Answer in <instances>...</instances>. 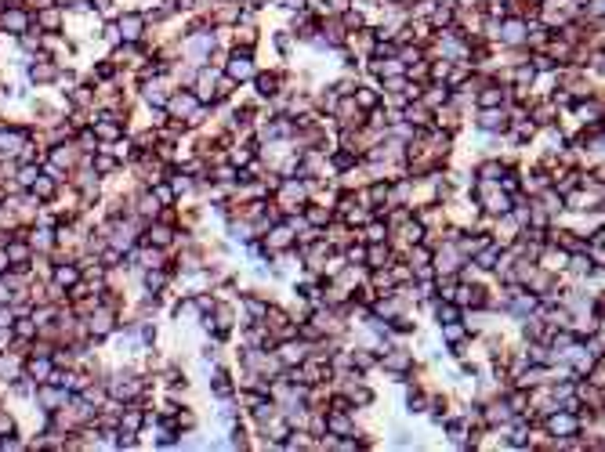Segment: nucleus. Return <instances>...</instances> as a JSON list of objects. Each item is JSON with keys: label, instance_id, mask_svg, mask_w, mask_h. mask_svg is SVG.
I'll list each match as a JSON object with an SVG mask.
<instances>
[{"label": "nucleus", "instance_id": "nucleus-19", "mask_svg": "<svg viewBox=\"0 0 605 452\" xmlns=\"http://www.w3.org/2000/svg\"><path fill=\"white\" fill-rule=\"evenodd\" d=\"M327 431H330V434H337V438H348L351 431H356V423H351L345 413H330V420H327Z\"/></svg>", "mask_w": 605, "mask_h": 452}, {"label": "nucleus", "instance_id": "nucleus-26", "mask_svg": "<svg viewBox=\"0 0 605 452\" xmlns=\"http://www.w3.org/2000/svg\"><path fill=\"white\" fill-rule=\"evenodd\" d=\"M367 239H370V243H384V239H388V224L377 221V217H370V221H367Z\"/></svg>", "mask_w": 605, "mask_h": 452}, {"label": "nucleus", "instance_id": "nucleus-38", "mask_svg": "<svg viewBox=\"0 0 605 452\" xmlns=\"http://www.w3.org/2000/svg\"><path fill=\"white\" fill-rule=\"evenodd\" d=\"M30 4H33L37 11H44V8H59V4H54V0H30Z\"/></svg>", "mask_w": 605, "mask_h": 452}, {"label": "nucleus", "instance_id": "nucleus-11", "mask_svg": "<svg viewBox=\"0 0 605 452\" xmlns=\"http://www.w3.org/2000/svg\"><path fill=\"white\" fill-rule=\"evenodd\" d=\"M547 431H551V438H573L576 431H580V420L551 409V416H547Z\"/></svg>", "mask_w": 605, "mask_h": 452}, {"label": "nucleus", "instance_id": "nucleus-35", "mask_svg": "<svg viewBox=\"0 0 605 452\" xmlns=\"http://www.w3.org/2000/svg\"><path fill=\"white\" fill-rule=\"evenodd\" d=\"M11 322H15V308L0 304V330H11Z\"/></svg>", "mask_w": 605, "mask_h": 452}, {"label": "nucleus", "instance_id": "nucleus-16", "mask_svg": "<svg viewBox=\"0 0 605 452\" xmlns=\"http://www.w3.org/2000/svg\"><path fill=\"white\" fill-rule=\"evenodd\" d=\"M40 203H48V200H54V192H59V181H54L51 174H40L37 181H33V189H30Z\"/></svg>", "mask_w": 605, "mask_h": 452}, {"label": "nucleus", "instance_id": "nucleus-27", "mask_svg": "<svg viewBox=\"0 0 605 452\" xmlns=\"http://www.w3.org/2000/svg\"><path fill=\"white\" fill-rule=\"evenodd\" d=\"M500 102H504V91L500 87H486L482 94H478V109H493Z\"/></svg>", "mask_w": 605, "mask_h": 452}, {"label": "nucleus", "instance_id": "nucleus-9", "mask_svg": "<svg viewBox=\"0 0 605 452\" xmlns=\"http://www.w3.org/2000/svg\"><path fill=\"white\" fill-rule=\"evenodd\" d=\"M138 243H149V246H160L167 250L174 243V228H171V221H149V228L142 232V239Z\"/></svg>", "mask_w": 605, "mask_h": 452}, {"label": "nucleus", "instance_id": "nucleus-28", "mask_svg": "<svg viewBox=\"0 0 605 452\" xmlns=\"http://www.w3.org/2000/svg\"><path fill=\"white\" fill-rule=\"evenodd\" d=\"M435 319H439V322H457L460 319V308L453 301H442L439 308H435Z\"/></svg>", "mask_w": 605, "mask_h": 452}, {"label": "nucleus", "instance_id": "nucleus-25", "mask_svg": "<svg viewBox=\"0 0 605 452\" xmlns=\"http://www.w3.org/2000/svg\"><path fill=\"white\" fill-rule=\"evenodd\" d=\"M464 333H468V330H464V322H460V319H457V322H442V336H446V344H460V341H464Z\"/></svg>", "mask_w": 605, "mask_h": 452}, {"label": "nucleus", "instance_id": "nucleus-36", "mask_svg": "<svg viewBox=\"0 0 605 452\" xmlns=\"http://www.w3.org/2000/svg\"><path fill=\"white\" fill-rule=\"evenodd\" d=\"M105 40H109V44H120V25H116V22L105 25Z\"/></svg>", "mask_w": 605, "mask_h": 452}, {"label": "nucleus", "instance_id": "nucleus-4", "mask_svg": "<svg viewBox=\"0 0 605 452\" xmlns=\"http://www.w3.org/2000/svg\"><path fill=\"white\" fill-rule=\"evenodd\" d=\"M30 25H33V15H30V8H4L0 11V30L11 33V36H22V33H30Z\"/></svg>", "mask_w": 605, "mask_h": 452}, {"label": "nucleus", "instance_id": "nucleus-7", "mask_svg": "<svg viewBox=\"0 0 605 452\" xmlns=\"http://www.w3.org/2000/svg\"><path fill=\"white\" fill-rule=\"evenodd\" d=\"M25 141H30V131H25L22 123H15V127H0V156H19Z\"/></svg>", "mask_w": 605, "mask_h": 452}, {"label": "nucleus", "instance_id": "nucleus-39", "mask_svg": "<svg viewBox=\"0 0 605 452\" xmlns=\"http://www.w3.org/2000/svg\"><path fill=\"white\" fill-rule=\"evenodd\" d=\"M91 8H94V11H109L112 0H91Z\"/></svg>", "mask_w": 605, "mask_h": 452}, {"label": "nucleus", "instance_id": "nucleus-33", "mask_svg": "<svg viewBox=\"0 0 605 452\" xmlns=\"http://www.w3.org/2000/svg\"><path fill=\"white\" fill-rule=\"evenodd\" d=\"M322 8H327L330 15H345V11H351V0H327Z\"/></svg>", "mask_w": 605, "mask_h": 452}, {"label": "nucleus", "instance_id": "nucleus-23", "mask_svg": "<svg viewBox=\"0 0 605 452\" xmlns=\"http://www.w3.org/2000/svg\"><path fill=\"white\" fill-rule=\"evenodd\" d=\"M504 177V163L500 160H486L478 166V181H500Z\"/></svg>", "mask_w": 605, "mask_h": 452}, {"label": "nucleus", "instance_id": "nucleus-6", "mask_svg": "<svg viewBox=\"0 0 605 452\" xmlns=\"http://www.w3.org/2000/svg\"><path fill=\"white\" fill-rule=\"evenodd\" d=\"M497 36H500L508 47H518V44H526V40H529V22L518 19V15H511V19H504V22L497 25Z\"/></svg>", "mask_w": 605, "mask_h": 452}, {"label": "nucleus", "instance_id": "nucleus-40", "mask_svg": "<svg viewBox=\"0 0 605 452\" xmlns=\"http://www.w3.org/2000/svg\"><path fill=\"white\" fill-rule=\"evenodd\" d=\"M283 4H287V8H294V11H301V8L308 4V0H283Z\"/></svg>", "mask_w": 605, "mask_h": 452}, {"label": "nucleus", "instance_id": "nucleus-5", "mask_svg": "<svg viewBox=\"0 0 605 452\" xmlns=\"http://www.w3.org/2000/svg\"><path fill=\"white\" fill-rule=\"evenodd\" d=\"M116 25H120V40H123V44H138V40L145 36L149 19L142 15V11H127V15L116 19Z\"/></svg>", "mask_w": 605, "mask_h": 452}, {"label": "nucleus", "instance_id": "nucleus-14", "mask_svg": "<svg viewBox=\"0 0 605 452\" xmlns=\"http://www.w3.org/2000/svg\"><path fill=\"white\" fill-rule=\"evenodd\" d=\"M83 275H80V268L76 264H69V261H59L54 264V272H51V282L54 286H62V290H69V286H76Z\"/></svg>", "mask_w": 605, "mask_h": 452}, {"label": "nucleus", "instance_id": "nucleus-24", "mask_svg": "<svg viewBox=\"0 0 605 452\" xmlns=\"http://www.w3.org/2000/svg\"><path fill=\"white\" fill-rule=\"evenodd\" d=\"M152 195H156L160 206H171V203L178 200V192L171 189V181H156V185H152Z\"/></svg>", "mask_w": 605, "mask_h": 452}, {"label": "nucleus", "instance_id": "nucleus-18", "mask_svg": "<svg viewBox=\"0 0 605 452\" xmlns=\"http://www.w3.org/2000/svg\"><path fill=\"white\" fill-rule=\"evenodd\" d=\"M381 362H384V369H391L396 376H402V373H406V369H410V365H413L406 351H388V355H384Z\"/></svg>", "mask_w": 605, "mask_h": 452}, {"label": "nucleus", "instance_id": "nucleus-17", "mask_svg": "<svg viewBox=\"0 0 605 452\" xmlns=\"http://www.w3.org/2000/svg\"><path fill=\"white\" fill-rule=\"evenodd\" d=\"M54 239H59V235H54L51 228H44V224H40L37 232H30V246H33V253H48V250L54 246Z\"/></svg>", "mask_w": 605, "mask_h": 452}, {"label": "nucleus", "instance_id": "nucleus-3", "mask_svg": "<svg viewBox=\"0 0 605 452\" xmlns=\"http://www.w3.org/2000/svg\"><path fill=\"white\" fill-rule=\"evenodd\" d=\"M200 105H203V102H200V98H196L192 91H178V94H167V105H163V112H167L171 120H181V123H185V120H189V116H192V112L200 109Z\"/></svg>", "mask_w": 605, "mask_h": 452}, {"label": "nucleus", "instance_id": "nucleus-34", "mask_svg": "<svg viewBox=\"0 0 605 452\" xmlns=\"http://www.w3.org/2000/svg\"><path fill=\"white\" fill-rule=\"evenodd\" d=\"M602 11H605L602 0H587V11H584V15H587L591 22H602Z\"/></svg>", "mask_w": 605, "mask_h": 452}, {"label": "nucleus", "instance_id": "nucleus-21", "mask_svg": "<svg viewBox=\"0 0 605 452\" xmlns=\"http://www.w3.org/2000/svg\"><path fill=\"white\" fill-rule=\"evenodd\" d=\"M98 149H102V145H98ZM91 166H94V171L105 177V174H112V171H116V166H120V160H116V156H109V152L102 149V152H98V156H91Z\"/></svg>", "mask_w": 605, "mask_h": 452}, {"label": "nucleus", "instance_id": "nucleus-10", "mask_svg": "<svg viewBox=\"0 0 605 452\" xmlns=\"http://www.w3.org/2000/svg\"><path fill=\"white\" fill-rule=\"evenodd\" d=\"M218 69H200V73H196V87H192V94L200 98V102H214V94H218Z\"/></svg>", "mask_w": 605, "mask_h": 452}, {"label": "nucleus", "instance_id": "nucleus-20", "mask_svg": "<svg viewBox=\"0 0 605 452\" xmlns=\"http://www.w3.org/2000/svg\"><path fill=\"white\" fill-rule=\"evenodd\" d=\"M362 112H373L377 109V102H381V94H377L373 87H356V98H351Z\"/></svg>", "mask_w": 605, "mask_h": 452}, {"label": "nucleus", "instance_id": "nucleus-37", "mask_svg": "<svg viewBox=\"0 0 605 452\" xmlns=\"http://www.w3.org/2000/svg\"><path fill=\"white\" fill-rule=\"evenodd\" d=\"M8 268H11V261H8V250H4V246H0V275H4V272H8Z\"/></svg>", "mask_w": 605, "mask_h": 452}, {"label": "nucleus", "instance_id": "nucleus-29", "mask_svg": "<svg viewBox=\"0 0 605 452\" xmlns=\"http://www.w3.org/2000/svg\"><path fill=\"white\" fill-rule=\"evenodd\" d=\"M305 214H308L305 221H308V224H316V228H327V224H330V210H319V206H308V210H305Z\"/></svg>", "mask_w": 605, "mask_h": 452}, {"label": "nucleus", "instance_id": "nucleus-15", "mask_svg": "<svg viewBox=\"0 0 605 452\" xmlns=\"http://www.w3.org/2000/svg\"><path fill=\"white\" fill-rule=\"evenodd\" d=\"M33 22H37L44 33H59V30H62V11H59V8H44V11H37V15H33Z\"/></svg>", "mask_w": 605, "mask_h": 452}, {"label": "nucleus", "instance_id": "nucleus-32", "mask_svg": "<svg viewBox=\"0 0 605 452\" xmlns=\"http://www.w3.org/2000/svg\"><path fill=\"white\" fill-rule=\"evenodd\" d=\"M11 434H15V416L0 409V438H11Z\"/></svg>", "mask_w": 605, "mask_h": 452}, {"label": "nucleus", "instance_id": "nucleus-8", "mask_svg": "<svg viewBox=\"0 0 605 452\" xmlns=\"http://www.w3.org/2000/svg\"><path fill=\"white\" fill-rule=\"evenodd\" d=\"M294 246V228L287 221H276V224H269V232H265V250H272V253H279V250H290Z\"/></svg>", "mask_w": 605, "mask_h": 452}, {"label": "nucleus", "instance_id": "nucleus-12", "mask_svg": "<svg viewBox=\"0 0 605 452\" xmlns=\"http://www.w3.org/2000/svg\"><path fill=\"white\" fill-rule=\"evenodd\" d=\"M478 127H482L486 134H504V131H508V112H504L500 105L478 109Z\"/></svg>", "mask_w": 605, "mask_h": 452}, {"label": "nucleus", "instance_id": "nucleus-22", "mask_svg": "<svg viewBox=\"0 0 605 452\" xmlns=\"http://www.w3.org/2000/svg\"><path fill=\"white\" fill-rule=\"evenodd\" d=\"M37 177H40V166H37V163H22V166H19V177H15V189H25V192H30Z\"/></svg>", "mask_w": 605, "mask_h": 452}, {"label": "nucleus", "instance_id": "nucleus-2", "mask_svg": "<svg viewBox=\"0 0 605 452\" xmlns=\"http://www.w3.org/2000/svg\"><path fill=\"white\" fill-rule=\"evenodd\" d=\"M225 76H232L236 83H247V80H254V76H258V69H254V54H250V47H236V51H232L229 65H225Z\"/></svg>", "mask_w": 605, "mask_h": 452}, {"label": "nucleus", "instance_id": "nucleus-30", "mask_svg": "<svg viewBox=\"0 0 605 452\" xmlns=\"http://www.w3.org/2000/svg\"><path fill=\"white\" fill-rule=\"evenodd\" d=\"M254 87H258V94H276L279 80H276V73H265V76H254Z\"/></svg>", "mask_w": 605, "mask_h": 452}, {"label": "nucleus", "instance_id": "nucleus-31", "mask_svg": "<svg viewBox=\"0 0 605 452\" xmlns=\"http://www.w3.org/2000/svg\"><path fill=\"white\" fill-rule=\"evenodd\" d=\"M345 394H348V402H351V405H370V402H373V394H370L367 387H356V391L348 387Z\"/></svg>", "mask_w": 605, "mask_h": 452}, {"label": "nucleus", "instance_id": "nucleus-13", "mask_svg": "<svg viewBox=\"0 0 605 452\" xmlns=\"http://www.w3.org/2000/svg\"><path fill=\"white\" fill-rule=\"evenodd\" d=\"M25 373V358L22 355H15V351H0V380L4 384H15V380Z\"/></svg>", "mask_w": 605, "mask_h": 452}, {"label": "nucleus", "instance_id": "nucleus-1", "mask_svg": "<svg viewBox=\"0 0 605 452\" xmlns=\"http://www.w3.org/2000/svg\"><path fill=\"white\" fill-rule=\"evenodd\" d=\"M83 330H88V333L94 336V341H105V336H109L112 330H116V312H112L109 304H98L94 312H91L88 319H83Z\"/></svg>", "mask_w": 605, "mask_h": 452}]
</instances>
